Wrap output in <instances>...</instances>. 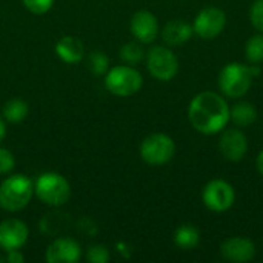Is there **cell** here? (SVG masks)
Masks as SVG:
<instances>
[{
    "label": "cell",
    "instance_id": "obj_1",
    "mask_svg": "<svg viewBox=\"0 0 263 263\" xmlns=\"http://www.w3.org/2000/svg\"><path fill=\"white\" fill-rule=\"evenodd\" d=\"M188 119L196 131L213 136L227 128L230 122V106L223 96L214 91H203L191 100Z\"/></svg>",
    "mask_w": 263,
    "mask_h": 263
},
{
    "label": "cell",
    "instance_id": "obj_2",
    "mask_svg": "<svg viewBox=\"0 0 263 263\" xmlns=\"http://www.w3.org/2000/svg\"><path fill=\"white\" fill-rule=\"evenodd\" d=\"M34 196V182L23 174H12L0 183V206L15 213L28 206Z\"/></svg>",
    "mask_w": 263,
    "mask_h": 263
},
{
    "label": "cell",
    "instance_id": "obj_3",
    "mask_svg": "<svg viewBox=\"0 0 263 263\" xmlns=\"http://www.w3.org/2000/svg\"><path fill=\"white\" fill-rule=\"evenodd\" d=\"M34 194L48 206H62L71 197L69 182L59 173H43L34 182Z\"/></svg>",
    "mask_w": 263,
    "mask_h": 263
},
{
    "label": "cell",
    "instance_id": "obj_4",
    "mask_svg": "<svg viewBox=\"0 0 263 263\" xmlns=\"http://www.w3.org/2000/svg\"><path fill=\"white\" fill-rule=\"evenodd\" d=\"M253 69L239 62H231L223 66L219 74V88L225 97L240 99L243 97L253 85Z\"/></svg>",
    "mask_w": 263,
    "mask_h": 263
},
{
    "label": "cell",
    "instance_id": "obj_5",
    "mask_svg": "<svg viewBox=\"0 0 263 263\" xmlns=\"http://www.w3.org/2000/svg\"><path fill=\"white\" fill-rule=\"evenodd\" d=\"M143 85L142 74L126 65H119L106 71L105 74V88L117 97H129L140 91Z\"/></svg>",
    "mask_w": 263,
    "mask_h": 263
},
{
    "label": "cell",
    "instance_id": "obj_6",
    "mask_svg": "<svg viewBox=\"0 0 263 263\" xmlns=\"http://www.w3.org/2000/svg\"><path fill=\"white\" fill-rule=\"evenodd\" d=\"M176 154L174 140L163 133H156L143 139L140 145V157L146 165L163 166Z\"/></svg>",
    "mask_w": 263,
    "mask_h": 263
},
{
    "label": "cell",
    "instance_id": "obj_7",
    "mask_svg": "<svg viewBox=\"0 0 263 263\" xmlns=\"http://www.w3.org/2000/svg\"><path fill=\"white\" fill-rule=\"evenodd\" d=\"M146 68L159 82H170L179 72V60L168 46H153L146 54Z\"/></svg>",
    "mask_w": 263,
    "mask_h": 263
},
{
    "label": "cell",
    "instance_id": "obj_8",
    "mask_svg": "<svg viewBox=\"0 0 263 263\" xmlns=\"http://www.w3.org/2000/svg\"><path fill=\"white\" fill-rule=\"evenodd\" d=\"M202 200L210 211L225 213L228 211L236 200V193L231 183L222 179H214L208 182L202 191Z\"/></svg>",
    "mask_w": 263,
    "mask_h": 263
},
{
    "label": "cell",
    "instance_id": "obj_9",
    "mask_svg": "<svg viewBox=\"0 0 263 263\" xmlns=\"http://www.w3.org/2000/svg\"><path fill=\"white\" fill-rule=\"evenodd\" d=\"M225 26H227V14L225 11L216 6H208L199 11L193 23L194 34H197L200 39L205 40H211L220 35Z\"/></svg>",
    "mask_w": 263,
    "mask_h": 263
},
{
    "label": "cell",
    "instance_id": "obj_10",
    "mask_svg": "<svg viewBox=\"0 0 263 263\" xmlns=\"http://www.w3.org/2000/svg\"><path fill=\"white\" fill-rule=\"evenodd\" d=\"M29 237L28 225L18 219H6L0 222V250L5 253L20 250Z\"/></svg>",
    "mask_w": 263,
    "mask_h": 263
},
{
    "label": "cell",
    "instance_id": "obj_11",
    "mask_svg": "<svg viewBox=\"0 0 263 263\" xmlns=\"http://www.w3.org/2000/svg\"><path fill=\"white\" fill-rule=\"evenodd\" d=\"M82 259V248L79 242L71 237L54 239L45 253V260L48 263H77Z\"/></svg>",
    "mask_w": 263,
    "mask_h": 263
},
{
    "label": "cell",
    "instance_id": "obj_12",
    "mask_svg": "<svg viewBox=\"0 0 263 263\" xmlns=\"http://www.w3.org/2000/svg\"><path fill=\"white\" fill-rule=\"evenodd\" d=\"M219 149L223 159L230 162H240L248 151L247 136L239 128L223 129V134L219 140Z\"/></svg>",
    "mask_w": 263,
    "mask_h": 263
},
{
    "label": "cell",
    "instance_id": "obj_13",
    "mask_svg": "<svg viewBox=\"0 0 263 263\" xmlns=\"http://www.w3.org/2000/svg\"><path fill=\"white\" fill-rule=\"evenodd\" d=\"M129 29L134 39L140 43H153L160 31L157 17L146 9L134 12L129 22Z\"/></svg>",
    "mask_w": 263,
    "mask_h": 263
},
{
    "label": "cell",
    "instance_id": "obj_14",
    "mask_svg": "<svg viewBox=\"0 0 263 263\" xmlns=\"http://www.w3.org/2000/svg\"><path fill=\"white\" fill-rule=\"evenodd\" d=\"M220 254L225 260L234 263L251 262L256 257V245L248 237H231L220 245Z\"/></svg>",
    "mask_w": 263,
    "mask_h": 263
},
{
    "label": "cell",
    "instance_id": "obj_15",
    "mask_svg": "<svg viewBox=\"0 0 263 263\" xmlns=\"http://www.w3.org/2000/svg\"><path fill=\"white\" fill-rule=\"evenodd\" d=\"M160 34L166 46H182L193 37L194 29L185 20H171L162 28Z\"/></svg>",
    "mask_w": 263,
    "mask_h": 263
},
{
    "label": "cell",
    "instance_id": "obj_16",
    "mask_svg": "<svg viewBox=\"0 0 263 263\" xmlns=\"http://www.w3.org/2000/svg\"><path fill=\"white\" fill-rule=\"evenodd\" d=\"M55 54L65 63H79L85 57V46L80 39L74 35H65L55 43Z\"/></svg>",
    "mask_w": 263,
    "mask_h": 263
},
{
    "label": "cell",
    "instance_id": "obj_17",
    "mask_svg": "<svg viewBox=\"0 0 263 263\" xmlns=\"http://www.w3.org/2000/svg\"><path fill=\"white\" fill-rule=\"evenodd\" d=\"M257 119V109L250 102H239L230 108V120L237 128H245L254 123Z\"/></svg>",
    "mask_w": 263,
    "mask_h": 263
},
{
    "label": "cell",
    "instance_id": "obj_18",
    "mask_svg": "<svg viewBox=\"0 0 263 263\" xmlns=\"http://www.w3.org/2000/svg\"><path fill=\"white\" fill-rule=\"evenodd\" d=\"M200 242V233L199 230L191 225V223H185L180 225L176 231H174V243L176 247H179L180 250H194Z\"/></svg>",
    "mask_w": 263,
    "mask_h": 263
},
{
    "label": "cell",
    "instance_id": "obj_19",
    "mask_svg": "<svg viewBox=\"0 0 263 263\" xmlns=\"http://www.w3.org/2000/svg\"><path fill=\"white\" fill-rule=\"evenodd\" d=\"M28 103L22 99H11L3 106V117L9 123H20L28 117Z\"/></svg>",
    "mask_w": 263,
    "mask_h": 263
},
{
    "label": "cell",
    "instance_id": "obj_20",
    "mask_svg": "<svg viewBox=\"0 0 263 263\" xmlns=\"http://www.w3.org/2000/svg\"><path fill=\"white\" fill-rule=\"evenodd\" d=\"M245 57L251 65H259L263 62V32L254 34L248 39L245 45Z\"/></svg>",
    "mask_w": 263,
    "mask_h": 263
},
{
    "label": "cell",
    "instance_id": "obj_21",
    "mask_svg": "<svg viewBox=\"0 0 263 263\" xmlns=\"http://www.w3.org/2000/svg\"><path fill=\"white\" fill-rule=\"evenodd\" d=\"M143 57H145V51L140 42H128L120 48V59L128 65H136L142 62Z\"/></svg>",
    "mask_w": 263,
    "mask_h": 263
},
{
    "label": "cell",
    "instance_id": "obj_22",
    "mask_svg": "<svg viewBox=\"0 0 263 263\" xmlns=\"http://www.w3.org/2000/svg\"><path fill=\"white\" fill-rule=\"evenodd\" d=\"M88 63H89V69L96 74V76H102L106 74V71L109 69V59L105 52L102 51H94L88 55Z\"/></svg>",
    "mask_w": 263,
    "mask_h": 263
},
{
    "label": "cell",
    "instance_id": "obj_23",
    "mask_svg": "<svg viewBox=\"0 0 263 263\" xmlns=\"http://www.w3.org/2000/svg\"><path fill=\"white\" fill-rule=\"evenodd\" d=\"M22 3L29 12L42 15V14H46L52 8L54 0H22Z\"/></svg>",
    "mask_w": 263,
    "mask_h": 263
},
{
    "label": "cell",
    "instance_id": "obj_24",
    "mask_svg": "<svg viewBox=\"0 0 263 263\" xmlns=\"http://www.w3.org/2000/svg\"><path fill=\"white\" fill-rule=\"evenodd\" d=\"M109 251L103 245H92L86 253V259L91 263H106L109 262Z\"/></svg>",
    "mask_w": 263,
    "mask_h": 263
},
{
    "label": "cell",
    "instance_id": "obj_25",
    "mask_svg": "<svg viewBox=\"0 0 263 263\" xmlns=\"http://www.w3.org/2000/svg\"><path fill=\"white\" fill-rule=\"evenodd\" d=\"M250 22L259 32H263V0H254L251 5Z\"/></svg>",
    "mask_w": 263,
    "mask_h": 263
},
{
    "label": "cell",
    "instance_id": "obj_26",
    "mask_svg": "<svg viewBox=\"0 0 263 263\" xmlns=\"http://www.w3.org/2000/svg\"><path fill=\"white\" fill-rule=\"evenodd\" d=\"M14 166H15V159H14L12 153L6 148L0 146V176L12 173Z\"/></svg>",
    "mask_w": 263,
    "mask_h": 263
},
{
    "label": "cell",
    "instance_id": "obj_27",
    "mask_svg": "<svg viewBox=\"0 0 263 263\" xmlns=\"http://www.w3.org/2000/svg\"><path fill=\"white\" fill-rule=\"evenodd\" d=\"M23 260H25V256L20 253V250L8 251V253H6V257H5V262L8 263H22Z\"/></svg>",
    "mask_w": 263,
    "mask_h": 263
},
{
    "label": "cell",
    "instance_id": "obj_28",
    "mask_svg": "<svg viewBox=\"0 0 263 263\" xmlns=\"http://www.w3.org/2000/svg\"><path fill=\"white\" fill-rule=\"evenodd\" d=\"M256 166H257V171L263 176V149L259 153V156L256 159Z\"/></svg>",
    "mask_w": 263,
    "mask_h": 263
},
{
    "label": "cell",
    "instance_id": "obj_29",
    "mask_svg": "<svg viewBox=\"0 0 263 263\" xmlns=\"http://www.w3.org/2000/svg\"><path fill=\"white\" fill-rule=\"evenodd\" d=\"M5 136H6V126H5V122H3V119L0 117V142L5 139Z\"/></svg>",
    "mask_w": 263,
    "mask_h": 263
},
{
    "label": "cell",
    "instance_id": "obj_30",
    "mask_svg": "<svg viewBox=\"0 0 263 263\" xmlns=\"http://www.w3.org/2000/svg\"><path fill=\"white\" fill-rule=\"evenodd\" d=\"M3 260H5V259H2V257H0V263L3 262Z\"/></svg>",
    "mask_w": 263,
    "mask_h": 263
}]
</instances>
